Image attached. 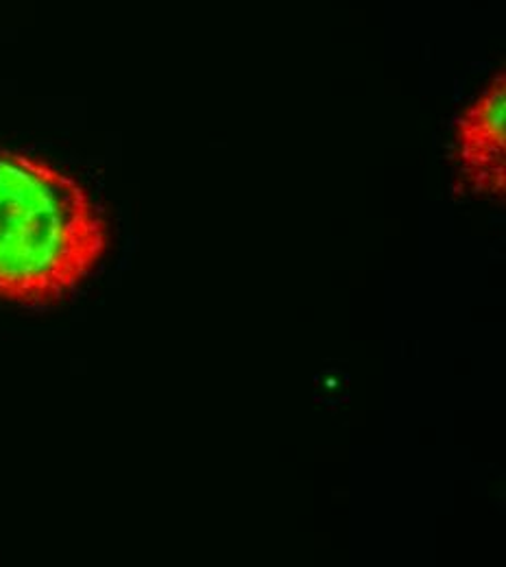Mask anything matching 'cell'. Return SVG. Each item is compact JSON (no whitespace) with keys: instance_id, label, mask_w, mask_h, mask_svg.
Here are the masks:
<instances>
[{"instance_id":"obj_1","label":"cell","mask_w":506,"mask_h":567,"mask_svg":"<svg viewBox=\"0 0 506 567\" xmlns=\"http://www.w3.org/2000/svg\"><path fill=\"white\" fill-rule=\"evenodd\" d=\"M107 247V223L74 177L0 146V301L49 308L69 299Z\"/></svg>"},{"instance_id":"obj_2","label":"cell","mask_w":506,"mask_h":567,"mask_svg":"<svg viewBox=\"0 0 506 567\" xmlns=\"http://www.w3.org/2000/svg\"><path fill=\"white\" fill-rule=\"evenodd\" d=\"M506 81L496 74L456 125V159L469 188L489 199L506 193Z\"/></svg>"}]
</instances>
